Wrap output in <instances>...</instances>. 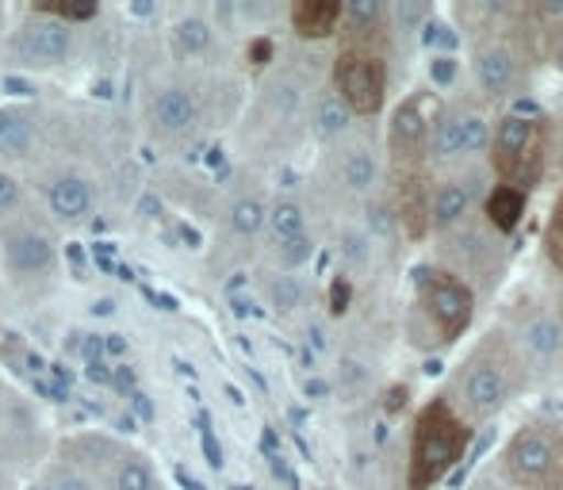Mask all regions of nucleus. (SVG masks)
I'll return each instance as SVG.
<instances>
[{"label":"nucleus","instance_id":"1","mask_svg":"<svg viewBox=\"0 0 563 490\" xmlns=\"http://www.w3.org/2000/svg\"><path fill=\"white\" fill-rule=\"evenodd\" d=\"M472 430L456 417V410H449L445 402H430L418 414L415 441H410V471L407 487L410 490H430L438 479L449 476V468H456L460 456L467 453Z\"/></svg>","mask_w":563,"mask_h":490},{"label":"nucleus","instance_id":"2","mask_svg":"<svg viewBox=\"0 0 563 490\" xmlns=\"http://www.w3.org/2000/svg\"><path fill=\"white\" fill-rule=\"evenodd\" d=\"M506 476L526 490H563V437L529 425L506 448Z\"/></svg>","mask_w":563,"mask_h":490},{"label":"nucleus","instance_id":"3","mask_svg":"<svg viewBox=\"0 0 563 490\" xmlns=\"http://www.w3.org/2000/svg\"><path fill=\"white\" fill-rule=\"evenodd\" d=\"M418 307H422L426 322L433 326L438 342H456L472 322V291L464 280L438 268H422L418 272Z\"/></svg>","mask_w":563,"mask_h":490},{"label":"nucleus","instance_id":"4","mask_svg":"<svg viewBox=\"0 0 563 490\" xmlns=\"http://www.w3.org/2000/svg\"><path fill=\"white\" fill-rule=\"evenodd\" d=\"M495 169L503 185H514L526 192L541 172V146H537V123L526 115H506L495 131Z\"/></svg>","mask_w":563,"mask_h":490},{"label":"nucleus","instance_id":"5","mask_svg":"<svg viewBox=\"0 0 563 490\" xmlns=\"http://www.w3.org/2000/svg\"><path fill=\"white\" fill-rule=\"evenodd\" d=\"M334 85L338 100L356 115H372L384 108V89H387V69L376 54L368 51H341L334 66Z\"/></svg>","mask_w":563,"mask_h":490},{"label":"nucleus","instance_id":"6","mask_svg":"<svg viewBox=\"0 0 563 490\" xmlns=\"http://www.w3.org/2000/svg\"><path fill=\"white\" fill-rule=\"evenodd\" d=\"M490 142V131L487 123L479 120V115L472 112H460V115H445V120H438L430 134V149L438 157H464V154H475V149H483Z\"/></svg>","mask_w":563,"mask_h":490},{"label":"nucleus","instance_id":"7","mask_svg":"<svg viewBox=\"0 0 563 490\" xmlns=\"http://www.w3.org/2000/svg\"><path fill=\"white\" fill-rule=\"evenodd\" d=\"M506 376L498 365H472L467 368V376L460 379V394H464V402L475 410V414H490V410H498L506 402Z\"/></svg>","mask_w":563,"mask_h":490},{"label":"nucleus","instance_id":"8","mask_svg":"<svg viewBox=\"0 0 563 490\" xmlns=\"http://www.w3.org/2000/svg\"><path fill=\"white\" fill-rule=\"evenodd\" d=\"M20 54L31 62H43V66H54L69 54V31L66 23L58 20H43V23H31L20 38Z\"/></svg>","mask_w":563,"mask_h":490},{"label":"nucleus","instance_id":"9","mask_svg":"<svg viewBox=\"0 0 563 490\" xmlns=\"http://www.w3.org/2000/svg\"><path fill=\"white\" fill-rule=\"evenodd\" d=\"M475 81L490 92V97H506V92L518 85V62H514L510 51H483L475 58Z\"/></svg>","mask_w":563,"mask_h":490},{"label":"nucleus","instance_id":"10","mask_svg":"<svg viewBox=\"0 0 563 490\" xmlns=\"http://www.w3.org/2000/svg\"><path fill=\"white\" fill-rule=\"evenodd\" d=\"M426 142V120L418 100H402L391 115V149L399 157H415Z\"/></svg>","mask_w":563,"mask_h":490},{"label":"nucleus","instance_id":"11","mask_svg":"<svg viewBox=\"0 0 563 490\" xmlns=\"http://www.w3.org/2000/svg\"><path fill=\"white\" fill-rule=\"evenodd\" d=\"M8 265L23 276H35V272H46L54 265V249L43 234H12L8 238Z\"/></svg>","mask_w":563,"mask_h":490},{"label":"nucleus","instance_id":"12","mask_svg":"<svg viewBox=\"0 0 563 490\" xmlns=\"http://www.w3.org/2000/svg\"><path fill=\"white\" fill-rule=\"evenodd\" d=\"M341 20V4L334 0H299L291 8V27L303 38H327Z\"/></svg>","mask_w":563,"mask_h":490},{"label":"nucleus","instance_id":"13","mask_svg":"<svg viewBox=\"0 0 563 490\" xmlns=\"http://www.w3.org/2000/svg\"><path fill=\"white\" fill-rule=\"evenodd\" d=\"M467 208H472V192H467L460 180H445V185L433 192V203H430V219L433 226H441V231H449V226H456L460 219L467 215Z\"/></svg>","mask_w":563,"mask_h":490},{"label":"nucleus","instance_id":"14","mask_svg":"<svg viewBox=\"0 0 563 490\" xmlns=\"http://www.w3.org/2000/svg\"><path fill=\"white\" fill-rule=\"evenodd\" d=\"M92 208V188L81 177H62L51 188V211L62 219H85Z\"/></svg>","mask_w":563,"mask_h":490},{"label":"nucleus","instance_id":"15","mask_svg":"<svg viewBox=\"0 0 563 490\" xmlns=\"http://www.w3.org/2000/svg\"><path fill=\"white\" fill-rule=\"evenodd\" d=\"M521 215H526V192L514 185H498L487 200V219L495 223V231L510 234L521 223Z\"/></svg>","mask_w":563,"mask_h":490},{"label":"nucleus","instance_id":"16","mask_svg":"<svg viewBox=\"0 0 563 490\" xmlns=\"http://www.w3.org/2000/svg\"><path fill=\"white\" fill-rule=\"evenodd\" d=\"M154 120L165 126V131H185L188 123L196 120V104L185 89H165L162 97L154 100Z\"/></svg>","mask_w":563,"mask_h":490},{"label":"nucleus","instance_id":"17","mask_svg":"<svg viewBox=\"0 0 563 490\" xmlns=\"http://www.w3.org/2000/svg\"><path fill=\"white\" fill-rule=\"evenodd\" d=\"M341 180H345L353 192H368L376 185V157L368 149H349L345 162H341Z\"/></svg>","mask_w":563,"mask_h":490},{"label":"nucleus","instance_id":"18","mask_svg":"<svg viewBox=\"0 0 563 490\" xmlns=\"http://www.w3.org/2000/svg\"><path fill=\"white\" fill-rule=\"evenodd\" d=\"M526 345H529V349H533L541 360H549V357H556V353H560L563 330L549 319V314H541V319H533V322L526 326Z\"/></svg>","mask_w":563,"mask_h":490},{"label":"nucleus","instance_id":"19","mask_svg":"<svg viewBox=\"0 0 563 490\" xmlns=\"http://www.w3.org/2000/svg\"><path fill=\"white\" fill-rule=\"evenodd\" d=\"M268 226H273L280 245L291 238H303V211H299L296 203H276V208L268 211Z\"/></svg>","mask_w":563,"mask_h":490},{"label":"nucleus","instance_id":"20","mask_svg":"<svg viewBox=\"0 0 563 490\" xmlns=\"http://www.w3.org/2000/svg\"><path fill=\"white\" fill-rule=\"evenodd\" d=\"M349 108L341 104L338 97H322L319 108H314V123H319V134H327V138H334V134H341L349 126Z\"/></svg>","mask_w":563,"mask_h":490},{"label":"nucleus","instance_id":"21","mask_svg":"<svg viewBox=\"0 0 563 490\" xmlns=\"http://www.w3.org/2000/svg\"><path fill=\"white\" fill-rule=\"evenodd\" d=\"M230 223H234L238 234H257L265 226V203L261 200H238L234 211H230Z\"/></svg>","mask_w":563,"mask_h":490},{"label":"nucleus","instance_id":"22","mask_svg":"<svg viewBox=\"0 0 563 490\" xmlns=\"http://www.w3.org/2000/svg\"><path fill=\"white\" fill-rule=\"evenodd\" d=\"M173 38H177V46L185 54H200L203 46L211 43V31H208V23H203V20H180L177 31H173Z\"/></svg>","mask_w":563,"mask_h":490},{"label":"nucleus","instance_id":"23","mask_svg":"<svg viewBox=\"0 0 563 490\" xmlns=\"http://www.w3.org/2000/svg\"><path fill=\"white\" fill-rule=\"evenodd\" d=\"M27 146H31V123L23 120V115H15L12 126L0 134V149H4L8 157H20V154H27Z\"/></svg>","mask_w":563,"mask_h":490},{"label":"nucleus","instance_id":"24","mask_svg":"<svg viewBox=\"0 0 563 490\" xmlns=\"http://www.w3.org/2000/svg\"><path fill=\"white\" fill-rule=\"evenodd\" d=\"M115 487L119 490H154V476H150L146 464L123 460V468H119V476H115Z\"/></svg>","mask_w":563,"mask_h":490},{"label":"nucleus","instance_id":"25","mask_svg":"<svg viewBox=\"0 0 563 490\" xmlns=\"http://www.w3.org/2000/svg\"><path fill=\"white\" fill-rule=\"evenodd\" d=\"M38 12L54 15V20H92L97 4H38Z\"/></svg>","mask_w":563,"mask_h":490},{"label":"nucleus","instance_id":"26","mask_svg":"<svg viewBox=\"0 0 563 490\" xmlns=\"http://www.w3.org/2000/svg\"><path fill=\"white\" fill-rule=\"evenodd\" d=\"M299 299H303V291H299V283L291 280V276H280V280L273 283V303L280 307V311H291V307H299Z\"/></svg>","mask_w":563,"mask_h":490},{"label":"nucleus","instance_id":"27","mask_svg":"<svg viewBox=\"0 0 563 490\" xmlns=\"http://www.w3.org/2000/svg\"><path fill=\"white\" fill-rule=\"evenodd\" d=\"M549 257L556 260V268H563V196L552 211V223H549Z\"/></svg>","mask_w":563,"mask_h":490},{"label":"nucleus","instance_id":"28","mask_svg":"<svg viewBox=\"0 0 563 490\" xmlns=\"http://www.w3.org/2000/svg\"><path fill=\"white\" fill-rule=\"evenodd\" d=\"M341 15H349L356 27H368V23L379 20V4L376 0H353L349 8H341Z\"/></svg>","mask_w":563,"mask_h":490},{"label":"nucleus","instance_id":"29","mask_svg":"<svg viewBox=\"0 0 563 490\" xmlns=\"http://www.w3.org/2000/svg\"><path fill=\"white\" fill-rule=\"evenodd\" d=\"M430 74H433V85H438V89H449V85L456 81V58H452V54H438Z\"/></svg>","mask_w":563,"mask_h":490},{"label":"nucleus","instance_id":"30","mask_svg":"<svg viewBox=\"0 0 563 490\" xmlns=\"http://www.w3.org/2000/svg\"><path fill=\"white\" fill-rule=\"evenodd\" d=\"M280 257H284V265H303L307 257H311V238H291V242H284L280 245Z\"/></svg>","mask_w":563,"mask_h":490},{"label":"nucleus","instance_id":"31","mask_svg":"<svg viewBox=\"0 0 563 490\" xmlns=\"http://www.w3.org/2000/svg\"><path fill=\"white\" fill-rule=\"evenodd\" d=\"M395 12H399V20H402V31H415L418 23H422L426 8H422V4H399Z\"/></svg>","mask_w":563,"mask_h":490},{"label":"nucleus","instance_id":"32","mask_svg":"<svg viewBox=\"0 0 563 490\" xmlns=\"http://www.w3.org/2000/svg\"><path fill=\"white\" fill-rule=\"evenodd\" d=\"M35 387L46 394V399H54V402L69 399V387H66V383H51V379H35Z\"/></svg>","mask_w":563,"mask_h":490},{"label":"nucleus","instance_id":"33","mask_svg":"<svg viewBox=\"0 0 563 490\" xmlns=\"http://www.w3.org/2000/svg\"><path fill=\"white\" fill-rule=\"evenodd\" d=\"M15 196H20V188H15V180H12V177H0V211L12 208Z\"/></svg>","mask_w":563,"mask_h":490},{"label":"nucleus","instance_id":"34","mask_svg":"<svg viewBox=\"0 0 563 490\" xmlns=\"http://www.w3.org/2000/svg\"><path fill=\"white\" fill-rule=\"evenodd\" d=\"M89 379H92V383H108V379H112V368H108L100 357L89 360Z\"/></svg>","mask_w":563,"mask_h":490},{"label":"nucleus","instance_id":"35","mask_svg":"<svg viewBox=\"0 0 563 490\" xmlns=\"http://www.w3.org/2000/svg\"><path fill=\"white\" fill-rule=\"evenodd\" d=\"M250 54H253V62H257V66H265L268 54H273V43H268V38H257V43L250 46Z\"/></svg>","mask_w":563,"mask_h":490},{"label":"nucleus","instance_id":"36","mask_svg":"<svg viewBox=\"0 0 563 490\" xmlns=\"http://www.w3.org/2000/svg\"><path fill=\"white\" fill-rule=\"evenodd\" d=\"M203 453H208V464L211 468H219L223 464V453L216 448V441H211V433H203Z\"/></svg>","mask_w":563,"mask_h":490},{"label":"nucleus","instance_id":"37","mask_svg":"<svg viewBox=\"0 0 563 490\" xmlns=\"http://www.w3.org/2000/svg\"><path fill=\"white\" fill-rule=\"evenodd\" d=\"M4 89H12L15 97H27V92H35L27 81H20V77H4Z\"/></svg>","mask_w":563,"mask_h":490},{"label":"nucleus","instance_id":"38","mask_svg":"<svg viewBox=\"0 0 563 490\" xmlns=\"http://www.w3.org/2000/svg\"><path fill=\"white\" fill-rule=\"evenodd\" d=\"M345 303H349V283H338L334 288V314L345 311Z\"/></svg>","mask_w":563,"mask_h":490},{"label":"nucleus","instance_id":"39","mask_svg":"<svg viewBox=\"0 0 563 490\" xmlns=\"http://www.w3.org/2000/svg\"><path fill=\"white\" fill-rule=\"evenodd\" d=\"M54 490H89L81 483V479H74V476H66V479H58V483H54Z\"/></svg>","mask_w":563,"mask_h":490},{"label":"nucleus","instance_id":"40","mask_svg":"<svg viewBox=\"0 0 563 490\" xmlns=\"http://www.w3.org/2000/svg\"><path fill=\"white\" fill-rule=\"evenodd\" d=\"M108 353H115V357H119V353H126V342H123V337H108Z\"/></svg>","mask_w":563,"mask_h":490},{"label":"nucleus","instance_id":"41","mask_svg":"<svg viewBox=\"0 0 563 490\" xmlns=\"http://www.w3.org/2000/svg\"><path fill=\"white\" fill-rule=\"evenodd\" d=\"M12 120H15V115H12V112H0V134H4V131H8V126H12Z\"/></svg>","mask_w":563,"mask_h":490},{"label":"nucleus","instance_id":"42","mask_svg":"<svg viewBox=\"0 0 563 490\" xmlns=\"http://www.w3.org/2000/svg\"><path fill=\"white\" fill-rule=\"evenodd\" d=\"M97 314H112V299H100V303H97Z\"/></svg>","mask_w":563,"mask_h":490},{"label":"nucleus","instance_id":"43","mask_svg":"<svg viewBox=\"0 0 563 490\" xmlns=\"http://www.w3.org/2000/svg\"><path fill=\"white\" fill-rule=\"evenodd\" d=\"M307 391H311V394H327V383H319V379H314V383H307Z\"/></svg>","mask_w":563,"mask_h":490},{"label":"nucleus","instance_id":"44","mask_svg":"<svg viewBox=\"0 0 563 490\" xmlns=\"http://www.w3.org/2000/svg\"><path fill=\"white\" fill-rule=\"evenodd\" d=\"M556 62H560V69H563V46H560V54H556Z\"/></svg>","mask_w":563,"mask_h":490}]
</instances>
